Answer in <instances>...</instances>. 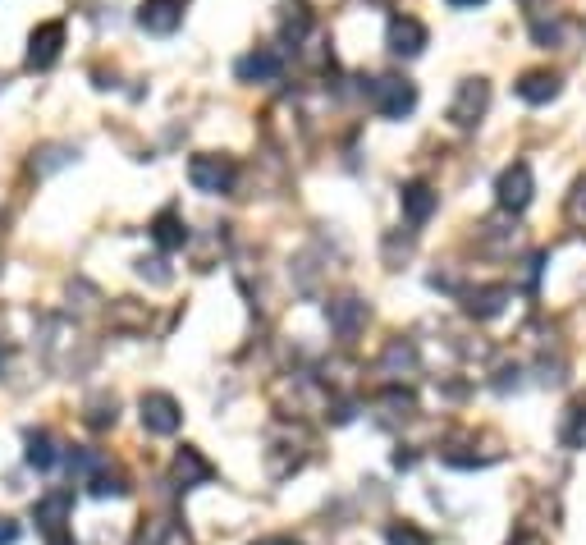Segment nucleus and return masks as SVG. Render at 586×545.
Returning a JSON list of instances; mask_svg holds the SVG:
<instances>
[{"mask_svg":"<svg viewBox=\"0 0 586 545\" xmlns=\"http://www.w3.org/2000/svg\"><path fill=\"white\" fill-rule=\"evenodd\" d=\"M371 106H376V115H385V120H403V115H413V106H417V88L408 78H376V83H371Z\"/></svg>","mask_w":586,"mask_h":545,"instance_id":"f257e3e1","label":"nucleus"},{"mask_svg":"<svg viewBox=\"0 0 586 545\" xmlns=\"http://www.w3.org/2000/svg\"><path fill=\"white\" fill-rule=\"evenodd\" d=\"M532 193H536V184H532V165L527 161H513L509 170L495 179V202H500L504 211H527L532 207Z\"/></svg>","mask_w":586,"mask_h":545,"instance_id":"f03ea898","label":"nucleus"},{"mask_svg":"<svg viewBox=\"0 0 586 545\" xmlns=\"http://www.w3.org/2000/svg\"><path fill=\"white\" fill-rule=\"evenodd\" d=\"M188 179H193L197 193H229V188H234V179H239V170H234V161H229V156H193Z\"/></svg>","mask_w":586,"mask_h":545,"instance_id":"7ed1b4c3","label":"nucleus"},{"mask_svg":"<svg viewBox=\"0 0 586 545\" xmlns=\"http://www.w3.org/2000/svg\"><path fill=\"white\" fill-rule=\"evenodd\" d=\"M486 106H490V83L486 78H467L463 88H458L454 106H449V120H454L458 129H472V124L486 115Z\"/></svg>","mask_w":586,"mask_h":545,"instance_id":"20e7f679","label":"nucleus"},{"mask_svg":"<svg viewBox=\"0 0 586 545\" xmlns=\"http://www.w3.org/2000/svg\"><path fill=\"white\" fill-rule=\"evenodd\" d=\"M142 426L152 431V436H174L179 431V422H184V413H179V404H174L170 394L152 390V394H142Z\"/></svg>","mask_w":586,"mask_h":545,"instance_id":"39448f33","label":"nucleus"},{"mask_svg":"<svg viewBox=\"0 0 586 545\" xmlns=\"http://www.w3.org/2000/svg\"><path fill=\"white\" fill-rule=\"evenodd\" d=\"M367 317H371V307L362 298H335V303H326V321L339 339H353L367 326Z\"/></svg>","mask_w":586,"mask_h":545,"instance_id":"423d86ee","label":"nucleus"},{"mask_svg":"<svg viewBox=\"0 0 586 545\" xmlns=\"http://www.w3.org/2000/svg\"><path fill=\"white\" fill-rule=\"evenodd\" d=\"M179 23H184V5H179V0H142L138 28H147V33H156V37H170Z\"/></svg>","mask_w":586,"mask_h":545,"instance_id":"0eeeda50","label":"nucleus"},{"mask_svg":"<svg viewBox=\"0 0 586 545\" xmlns=\"http://www.w3.org/2000/svg\"><path fill=\"white\" fill-rule=\"evenodd\" d=\"M69 509H74V495H69V491H51V495H42V500L33 504V523L46 532V541L65 532Z\"/></svg>","mask_w":586,"mask_h":545,"instance_id":"6e6552de","label":"nucleus"},{"mask_svg":"<svg viewBox=\"0 0 586 545\" xmlns=\"http://www.w3.org/2000/svg\"><path fill=\"white\" fill-rule=\"evenodd\" d=\"M509 298H513L509 284H481V289H467L463 294V307H467V317L490 321V317H500Z\"/></svg>","mask_w":586,"mask_h":545,"instance_id":"1a4fd4ad","label":"nucleus"},{"mask_svg":"<svg viewBox=\"0 0 586 545\" xmlns=\"http://www.w3.org/2000/svg\"><path fill=\"white\" fill-rule=\"evenodd\" d=\"M60 46H65V23H55V19L42 23L33 33V42H28V69H51Z\"/></svg>","mask_w":586,"mask_h":545,"instance_id":"9d476101","label":"nucleus"},{"mask_svg":"<svg viewBox=\"0 0 586 545\" xmlns=\"http://www.w3.org/2000/svg\"><path fill=\"white\" fill-rule=\"evenodd\" d=\"M390 51L394 55H403V60H413V55H422V46H426V28L413 19V14H399V19H390Z\"/></svg>","mask_w":586,"mask_h":545,"instance_id":"9b49d317","label":"nucleus"},{"mask_svg":"<svg viewBox=\"0 0 586 545\" xmlns=\"http://www.w3.org/2000/svg\"><path fill=\"white\" fill-rule=\"evenodd\" d=\"M559 74H550V69H532V74H522L518 78V97L527 101V106H545V101L559 97Z\"/></svg>","mask_w":586,"mask_h":545,"instance_id":"f8f14e48","label":"nucleus"},{"mask_svg":"<svg viewBox=\"0 0 586 545\" xmlns=\"http://www.w3.org/2000/svg\"><path fill=\"white\" fill-rule=\"evenodd\" d=\"M23 458H28V468H37V472H51L55 463H60V445H55V436L51 431H28L23 436Z\"/></svg>","mask_w":586,"mask_h":545,"instance_id":"ddd939ff","label":"nucleus"},{"mask_svg":"<svg viewBox=\"0 0 586 545\" xmlns=\"http://www.w3.org/2000/svg\"><path fill=\"white\" fill-rule=\"evenodd\" d=\"M207 477H211V463L197 454V449H179V454H174V486H179V491H193L197 481H207Z\"/></svg>","mask_w":586,"mask_h":545,"instance_id":"4468645a","label":"nucleus"},{"mask_svg":"<svg viewBox=\"0 0 586 545\" xmlns=\"http://www.w3.org/2000/svg\"><path fill=\"white\" fill-rule=\"evenodd\" d=\"M280 55L275 51H252L239 60V78L243 83H271V78H280Z\"/></svg>","mask_w":586,"mask_h":545,"instance_id":"2eb2a0df","label":"nucleus"},{"mask_svg":"<svg viewBox=\"0 0 586 545\" xmlns=\"http://www.w3.org/2000/svg\"><path fill=\"white\" fill-rule=\"evenodd\" d=\"M435 202H440V197H435L431 184H408L403 188V216L413 220V225H426V220H431Z\"/></svg>","mask_w":586,"mask_h":545,"instance_id":"dca6fc26","label":"nucleus"},{"mask_svg":"<svg viewBox=\"0 0 586 545\" xmlns=\"http://www.w3.org/2000/svg\"><path fill=\"white\" fill-rule=\"evenodd\" d=\"M380 371H385V376H413L417 371L413 344H408V339H394L390 349H385V358H380Z\"/></svg>","mask_w":586,"mask_h":545,"instance_id":"f3484780","label":"nucleus"},{"mask_svg":"<svg viewBox=\"0 0 586 545\" xmlns=\"http://www.w3.org/2000/svg\"><path fill=\"white\" fill-rule=\"evenodd\" d=\"M156 243H161V248H184V239H188V229L179 225V211H161V216H156Z\"/></svg>","mask_w":586,"mask_h":545,"instance_id":"a211bd4d","label":"nucleus"},{"mask_svg":"<svg viewBox=\"0 0 586 545\" xmlns=\"http://www.w3.org/2000/svg\"><path fill=\"white\" fill-rule=\"evenodd\" d=\"M559 440H564V449H586V404L568 408L564 431H559Z\"/></svg>","mask_w":586,"mask_h":545,"instance_id":"6ab92c4d","label":"nucleus"},{"mask_svg":"<svg viewBox=\"0 0 586 545\" xmlns=\"http://www.w3.org/2000/svg\"><path fill=\"white\" fill-rule=\"evenodd\" d=\"M307 28H312V14H307V5H289V14H284V37L303 42Z\"/></svg>","mask_w":586,"mask_h":545,"instance_id":"aec40b11","label":"nucleus"},{"mask_svg":"<svg viewBox=\"0 0 586 545\" xmlns=\"http://www.w3.org/2000/svg\"><path fill=\"white\" fill-rule=\"evenodd\" d=\"M133 545H170V527L161 518H147V523L133 532Z\"/></svg>","mask_w":586,"mask_h":545,"instance_id":"412c9836","label":"nucleus"},{"mask_svg":"<svg viewBox=\"0 0 586 545\" xmlns=\"http://www.w3.org/2000/svg\"><path fill=\"white\" fill-rule=\"evenodd\" d=\"M87 422H92V426H115V399L97 394V399L87 404Z\"/></svg>","mask_w":586,"mask_h":545,"instance_id":"4be33fe9","label":"nucleus"},{"mask_svg":"<svg viewBox=\"0 0 586 545\" xmlns=\"http://www.w3.org/2000/svg\"><path fill=\"white\" fill-rule=\"evenodd\" d=\"M390 545H431V541H426V532H417L413 523H394L390 527Z\"/></svg>","mask_w":586,"mask_h":545,"instance_id":"5701e85b","label":"nucleus"},{"mask_svg":"<svg viewBox=\"0 0 586 545\" xmlns=\"http://www.w3.org/2000/svg\"><path fill=\"white\" fill-rule=\"evenodd\" d=\"M568 216H573V225L586 229V179L573 188V197H568Z\"/></svg>","mask_w":586,"mask_h":545,"instance_id":"b1692460","label":"nucleus"},{"mask_svg":"<svg viewBox=\"0 0 586 545\" xmlns=\"http://www.w3.org/2000/svg\"><path fill=\"white\" fill-rule=\"evenodd\" d=\"M19 541V523L14 518H0V545H14Z\"/></svg>","mask_w":586,"mask_h":545,"instance_id":"393cba45","label":"nucleus"},{"mask_svg":"<svg viewBox=\"0 0 586 545\" xmlns=\"http://www.w3.org/2000/svg\"><path fill=\"white\" fill-rule=\"evenodd\" d=\"M257 545H298L293 536H266V541H257Z\"/></svg>","mask_w":586,"mask_h":545,"instance_id":"a878e982","label":"nucleus"},{"mask_svg":"<svg viewBox=\"0 0 586 545\" xmlns=\"http://www.w3.org/2000/svg\"><path fill=\"white\" fill-rule=\"evenodd\" d=\"M513 545H545V541H541V536H532V532H522V536H518V541H513Z\"/></svg>","mask_w":586,"mask_h":545,"instance_id":"bb28decb","label":"nucleus"},{"mask_svg":"<svg viewBox=\"0 0 586 545\" xmlns=\"http://www.w3.org/2000/svg\"><path fill=\"white\" fill-rule=\"evenodd\" d=\"M449 5H454V10H477L481 0H449Z\"/></svg>","mask_w":586,"mask_h":545,"instance_id":"cd10ccee","label":"nucleus"},{"mask_svg":"<svg viewBox=\"0 0 586 545\" xmlns=\"http://www.w3.org/2000/svg\"><path fill=\"white\" fill-rule=\"evenodd\" d=\"M46 545H74V541H69V532H60V536H51Z\"/></svg>","mask_w":586,"mask_h":545,"instance_id":"c85d7f7f","label":"nucleus"}]
</instances>
